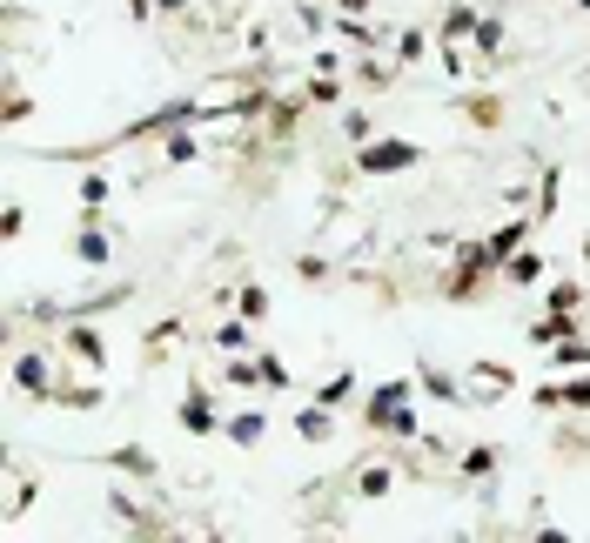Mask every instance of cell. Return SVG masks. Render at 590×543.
Wrapping results in <instances>:
<instances>
[{
    "label": "cell",
    "instance_id": "1",
    "mask_svg": "<svg viewBox=\"0 0 590 543\" xmlns=\"http://www.w3.org/2000/svg\"><path fill=\"white\" fill-rule=\"evenodd\" d=\"M409 389H416V376H396V383H383L376 396L363 403V423L383 436H409L416 430V416H409Z\"/></svg>",
    "mask_w": 590,
    "mask_h": 543
},
{
    "label": "cell",
    "instance_id": "2",
    "mask_svg": "<svg viewBox=\"0 0 590 543\" xmlns=\"http://www.w3.org/2000/svg\"><path fill=\"white\" fill-rule=\"evenodd\" d=\"M423 161V148L416 141H403V135H376V141H363V155H356V175H409Z\"/></svg>",
    "mask_w": 590,
    "mask_h": 543
},
{
    "label": "cell",
    "instance_id": "3",
    "mask_svg": "<svg viewBox=\"0 0 590 543\" xmlns=\"http://www.w3.org/2000/svg\"><path fill=\"white\" fill-rule=\"evenodd\" d=\"M182 430H188V436H222V416H215V396H208L202 383H188V396H182Z\"/></svg>",
    "mask_w": 590,
    "mask_h": 543
},
{
    "label": "cell",
    "instance_id": "4",
    "mask_svg": "<svg viewBox=\"0 0 590 543\" xmlns=\"http://www.w3.org/2000/svg\"><path fill=\"white\" fill-rule=\"evenodd\" d=\"M510 389H517V376H510L503 362H477V369H470V403H497Z\"/></svg>",
    "mask_w": 590,
    "mask_h": 543
},
{
    "label": "cell",
    "instance_id": "5",
    "mask_svg": "<svg viewBox=\"0 0 590 543\" xmlns=\"http://www.w3.org/2000/svg\"><path fill=\"white\" fill-rule=\"evenodd\" d=\"M222 436L228 443H242V450H255V443L269 436V416H262V409H242V416H228L222 423Z\"/></svg>",
    "mask_w": 590,
    "mask_h": 543
},
{
    "label": "cell",
    "instance_id": "6",
    "mask_svg": "<svg viewBox=\"0 0 590 543\" xmlns=\"http://www.w3.org/2000/svg\"><path fill=\"white\" fill-rule=\"evenodd\" d=\"M295 436H302V443H329V436H336L329 403H309V409H302V416H295Z\"/></svg>",
    "mask_w": 590,
    "mask_h": 543
},
{
    "label": "cell",
    "instance_id": "7",
    "mask_svg": "<svg viewBox=\"0 0 590 543\" xmlns=\"http://www.w3.org/2000/svg\"><path fill=\"white\" fill-rule=\"evenodd\" d=\"M416 389H430L436 403H470V389H456L450 376H443V369H430V362H423V369H416Z\"/></svg>",
    "mask_w": 590,
    "mask_h": 543
},
{
    "label": "cell",
    "instance_id": "8",
    "mask_svg": "<svg viewBox=\"0 0 590 543\" xmlns=\"http://www.w3.org/2000/svg\"><path fill=\"white\" fill-rule=\"evenodd\" d=\"M503 275H510L517 289H530V282H544V255H537V249H517L510 262H503Z\"/></svg>",
    "mask_w": 590,
    "mask_h": 543
},
{
    "label": "cell",
    "instance_id": "9",
    "mask_svg": "<svg viewBox=\"0 0 590 543\" xmlns=\"http://www.w3.org/2000/svg\"><path fill=\"white\" fill-rule=\"evenodd\" d=\"M68 349L88 362V369H108V342L94 336V329H68Z\"/></svg>",
    "mask_w": 590,
    "mask_h": 543
},
{
    "label": "cell",
    "instance_id": "10",
    "mask_svg": "<svg viewBox=\"0 0 590 543\" xmlns=\"http://www.w3.org/2000/svg\"><path fill=\"white\" fill-rule=\"evenodd\" d=\"M470 47H477V54H503V21H497V14H477V27H470Z\"/></svg>",
    "mask_w": 590,
    "mask_h": 543
},
{
    "label": "cell",
    "instance_id": "11",
    "mask_svg": "<svg viewBox=\"0 0 590 543\" xmlns=\"http://www.w3.org/2000/svg\"><path fill=\"white\" fill-rule=\"evenodd\" d=\"M108 208V175H81V222H94Z\"/></svg>",
    "mask_w": 590,
    "mask_h": 543
},
{
    "label": "cell",
    "instance_id": "12",
    "mask_svg": "<svg viewBox=\"0 0 590 543\" xmlns=\"http://www.w3.org/2000/svg\"><path fill=\"white\" fill-rule=\"evenodd\" d=\"M101 470H141V476H155L161 463L148 450H108V456H101Z\"/></svg>",
    "mask_w": 590,
    "mask_h": 543
},
{
    "label": "cell",
    "instance_id": "13",
    "mask_svg": "<svg viewBox=\"0 0 590 543\" xmlns=\"http://www.w3.org/2000/svg\"><path fill=\"white\" fill-rule=\"evenodd\" d=\"M356 476V497H389V476L396 470H383V463H363V470H349Z\"/></svg>",
    "mask_w": 590,
    "mask_h": 543
},
{
    "label": "cell",
    "instance_id": "14",
    "mask_svg": "<svg viewBox=\"0 0 590 543\" xmlns=\"http://www.w3.org/2000/svg\"><path fill=\"white\" fill-rule=\"evenodd\" d=\"M74 255H81V262H88V269H101V262H108V235H94V228H81V235H74Z\"/></svg>",
    "mask_w": 590,
    "mask_h": 543
},
{
    "label": "cell",
    "instance_id": "15",
    "mask_svg": "<svg viewBox=\"0 0 590 543\" xmlns=\"http://www.w3.org/2000/svg\"><path fill=\"white\" fill-rule=\"evenodd\" d=\"M523 235H530V222H510V228H497V235H490V255H497V262H510V255L523 249Z\"/></svg>",
    "mask_w": 590,
    "mask_h": 543
},
{
    "label": "cell",
    "instance_id": "16",
    "mask_svg": "<svg viewBox=\"0 0 590 543\" xmlns=\"http://www.w3.org/2000/svg\"><path fill=\"white\" fill-rule=\"evenodd\" d=\"M349 389H356V369H336V376H329V383L316 389V403H329V409H336L342 396H349Z\"/></svg>",
    "mask_w": 590,
    "mask_h": 543
},
{
    "label": "cell",
    "instance_id": "17",
    "mask_svg": "<svg viewBox=\"0 0 590 543\" xmlns=\"http://www.w3.org/2000/svg\"><path fill=\"white\" fill-rule=\"evenodd\" d=\"M242 322H269V289H242Z\"/></svg>",
    "mask_w": 590,
    "mask_h": 543
},
{
    "label": "cell",
    "instance_id": "18",
    "mask_svg": "<svg viewBox=\"0 0 590 543\" xmlns=\"http://www.w3.org/2000/svg\"><path fill=\"white\" fill-rule=\"evenodd\" d=\"M342 135L363 148V141H376V121H369V114H342Z\"/></svg>",
    "mask_w": 590,
    "mask_h": 543
},
{
    "label": "cell",
    "instance_id": "19",
    "mask_svg": "<svg viewBox=\"0 0 590 543\" xmlns=\"http://www.w3.org/2000/svg\"><path fill=\"white\" fill-rule=\"evenodd\" d=\"M577 302H584L577 282H557V289H550V309H564V316H577Z\"/></svg>",
    "mask_w": 590,
    "mask_h": 543
},
{
    "label": "cell",
    "instance_id": "20",
    "mask_svg": "<svg viewBox=\"0 0 590 543\" xmlns=\"http://www.w3.org/2000/svg\"><path fill=\"white\" fill-rule=\"evenodd\" d=\"M497 463H503L497 450H470V456H463V476H490Z\"/></svg>",
    "mask_w": 590,
    "mask_h": 543
},
{
    "label": "cell",
    "instance_id": "21",
    "mask_svg": "<svg viewBox=\"0 0 590 543\" xmlns=\"http://www.w3.org/2000/svg\"><path fill=\"white\" fill-rule=\"evenodd\" d=\"M423 47H430V41L409 27V34H396V61H423Z\"/></svg>",
    "mask_w": 590,
    "mask_h": 543
},
{
    "label": "cell",
    "instance_id": "22",
    "mask_svg": "<svg viewBox=\"0 0 590 543\" xmlns=\"http://www.w3.org/2000/svg\"><path fill=\"white\" fill-rule=\"evenodd\" d=\"M168 161H175V168L195 161V135H175V128H168Z\"/></svg>",
    "mask_w": 590,
    "mask_h": 543
},
{
    "label": "cell",
    "instance_id": "23",
    "mask_svg": "<svg viewBox=\"0 0 590 543\" xmlns=\"http://www.w3.org/2000/svg\"><path fill=\"white\" fill-rule=\"evenodd\" d=\"M255 322H222V329H215V342H222V349H242V336H249Z\"/></svg>",
    "mask_w": 590,
    "mask_h": 543
},
{
    "label": "cell",
    "instance_id": "24",
    "mask_svg": "<svg viewBox=\"0 0 590 543\" xmlns=\"http://www.w3.org/2000/svg\"><path fill=\"white\" fill-rule=\"evenodd\" d=\"M295 275H302V282H322V275H329V262H322V255H302V262H295Z\"/></svg>",
    "mask_w": 590,
    "mask_h": 543
},
{
    "label": "cell",
    "instance_id": "25",
    "mask_svg": "<svg viewBox=\"0 0 590 543\" xmlns=\"http://www.w3.org/2000/svg\"><path fill=\"white\" fill-rule=\"evenodd\" d=\"M309 101H316V108H329V101H342V88H336V81H309Z\"/></svg>",
    "mask_w": 590,
    "mask_h": 543
},
{
    "label": "cell",
    "instance_id": "26",
    "mask_svg": "<svg viewBox=\"0 0 590 543\" xmlns=\"http://www.w3.org/2000/svg\"><path fill=\"white\" fill-rule=\"evenodd\" d=\"M161 14H182V7H195V0H155Z\"/></svg>",
    "mask_w": 590,
    "mask_h": 543
},
{
    "label": "cell",
    "instance_id": "27",
    "mask_svg": "<svg viewBox=\"0 0 590 543\" xmlns=\"http://www.w3.org/2000/svg\"><path fill=\"white\" fill-rule=\"evenodd\" d=\"M363 7H369V0H342V14H363Z\"/></svg>",
    "mask_w": 590,
    "mask_h": 543
},
{
    "label": "cell",
    "instance_id": "28",
    "mask_svg": "<svg viewBox=\"0 0 590 543\" xmlns=\"http://www.w3.org/2000/svg\"><path fill=\"white\" fill-rule=\"evenodd\" d=\"M584 262H590V242H584Z\"/></svg>",
    "mask_w": 590,
    "mask_h": 543
}]
</instances>
